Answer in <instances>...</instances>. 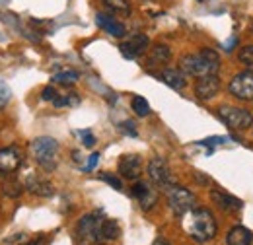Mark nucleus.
I'll return each instance as SVG.
<instances>
[{
	"mask_svg": "<svg viewBox=\"0 0 253 245\" xmlns=\"http://www.w3.org/2000/svg\"><path fill=\"white\" fill-rule=\"evenodd\" d=\"M2 175H4V173H2V171H0V177H2Z\"/></svg>",
	"mask_w": 253,
	"mask_h": 245,
	"instance_id": "37",
	"label": "nucleus"
},
{
	"mask_svg": "<svg viewBox=\"0 0 253 245\" xmlns=\"http://www.w3.org/2000/svg\"><path fill=\"white\" fill-rule=\"evenodd\" d=\"M94 245H103V244H94Z\"/></svg>",
	"mask_w": 253,
	"mask_h": 245,
	"instance_id": "38",
	"label": "nucleus"
},
{
	"mask_svg": "<svg viewBox=\"0 0 253 245\" xmlns=\"http://www.w3.org/2000/svg\"><path fill=\"white\" fill-rule=\"evenodd\" d=\"M57 95H59V93H57V90H55L53 86H47V88H43V92H41V97H43L45 101H53Z\"/></svg>",
	"mask_w": 253,
	"mask_h": 245,
	"instance_id": "31",
	"label": "nucleus"
},
{
	"mask_svg": "<svg viewBox=\"0 0 253 245\" xmlns=\"http://www.w3.org/2000/svg\"><path fill=\"white\" fill-rule=\"evenodd\" d=\"M148 45H150V39L144 33H134L130 39H126L119 45V51L125 59H136L148 49Z\"/></svg>",
	"mask_w": 253,
	"mask_h": 245,
	"instance_id": "10",
	"label": "nucleus"
},
{
	"mask_svg": "<svg viewBox=\"0 0 253 245\" xmlns=\"http://www.w3.org/2000/svg\"><path fill=\"white\" fill-rule=\"evenodd\" d=\"M183 226H185V232L199 244H207L216 236L214 216L207 208H193Z\"/></svg>",
	"mask_w": 253,
	"mask_h": 245,
	"instance_id": "2",
	"label": "nucleus"
},
{
	"mask_svg": "<svg viewBox=\"0 0 253 245\" xmlns=\"http://www.w3.org/2000/svg\"><path fill=\"white\" fill-rule=\"evenodd\" d=\"M80 103V97L76 95V93H68V95H64V97H55L53 99V105L55 107H64V105H78Z\"/></svg>",
	"mask_w": 253,
	"mask_h": 245,
	"instance_id": "25",
	"label": "nucleus"
},
{
	"mask_svg": "<svg viewBox=\"0 0 253 245\" xmlns=\"http://www.w3.org/2000/svg\"><path fill=\"white\" fill-rule=\"evenodd\" d=\"M30 148H32V154H33V158H35V162H37L43 169L51 171V169L57 167L59 142H57L55 138H51V136H39V138H35L32 144H30Z\"/></svg>",
	"mask_w": 253,
	"mask_h": 245,
	"instance_id": "3",
	"label": "nucleus"
},
{
	"mask_svg": "<svg viewBox=\"0 0 253 245\" xmlns=\"http://www.w3.org/2000/svg\"><path fill=\"white\" fill-rule=\"evenodd\" d=\"M97 162H99V154L95 152V154H92V156L88 158V163H86V171H92L95 165H97Z\"/></svg>",
	"mask_w": 253,
	"mask_h": 245,
	"instance_id": "33",
	"label": "nucleus"
},
{
	"mask_svg": "<svg viewBox=\"0 0 253 245\" xmlns=\"http://www.w3.org/2000/svg\"><path fill=\"white\" fill-rule=\"evenodd\" d=\"M168 203H169V208H171L173 214L185 216L195 208V203L197 201H195V195L191 191L173 185V187L168 189Z\"/></svg>",
	"mask_w": 253,
	"mask_h": 245,
	"instance_id": "4",
	"label": "nucleus"
},
{
	"mask_svg": "<svg viewBox=\"0 0 253 245\" xmlns=\"http://www.w3.org/2000/svg\"><path fill=\"white\" fill-rule=\"evenodd\" d=\"M234 45H236V37H232V39L226 43V51H228V53H230V51H234V49H232Z\"/></svg>",
	"mask_w": 253,
	"mask_h": 245,
	"instance_id": "35",
	"label": "nucleus"
},
{
	"mask_svg": "<svg viewBox=\"0 0 253 245\" xmlns=\"http://www.w3.org/2000/svg\"><path fill=\"white\" fill-rule=\"evenodd\" d=\"M228 138L226 136H212V138H205V140H201L199 144L201 146H218V144H224Z\"/></svg>",
	"mask_w": 253,
	"mask_h": 245,
	"instance_id": "28",
	"label": "nucleus"
},
{
	"mask_svg": "<svg viewBox=\"0 0 253 245\" xmlns=\"http://www.w3.org/2000/svg\"><path fill=\"white\" fill-rule=\"evenodd\" d=\"M252 31H253V24H252Z\"/></svg>",
	"mask_w": 253,
	"mask_h": 245,
	"instance_id": "39",
	"label": "nucleus"
},
{
	"mask_svg": "<svg viewBox=\"0 0 253 245\" xmlns=\"http://www.w3.org/2000/svg\"><path fill=\"white\" fill-rule=\"evenodd\" d=\"M22 245H45V238H37L33 242H28V244H22Z\"/></svg>",
	"mask_w": 253,
	"mask_h": 245,
	"instance_id": "34",
	"label": "nucleus"
},
{
	"mask_svg": "<svg viewBox=\"0 0 253 245\" xmlns=\"http://www.w3.org/2000/svg\"><path fill=\"white\" fill-rule=\"evenodd\" d=\"M10 95H12L10 88H8L6 84H2V82H0V107H4V105L10 101Z\"/></svg>",
	"mask_w": 253,
	"mask_h": 245,
	"instance_id": "29",
	"label": "nucleus"
},
{
	"mask_svg": "<svg viewBox=\"0 0 253 245\" xmlns=\"http://www.w3.org/2000/svg\"><path fill=\"white\" fill-rule=\"evenodd\" d=\"M169 59H171L169 47H166V45H156V47H152V51H150L148 66H162V64L169 62Z\"/></svg>",
	"mask_w": 253,
	"mask_h": 245,
	"instance_id": "20",
	"label": "nucleus"
},
{
	"mask_svg": "<svg viewBox=\"0 0 253 245\" xmlns=\"http://www.w3.org/2000/svg\"><path fill=\"white\" fill-rule=\"evenodd\" d=\"M24 183L20 181V179H16V177H12V173H8L6 175V179L2 181V193L8 197V199H18L22 193H24Z\"/></svg>",
	"mask_w": 253,
	"mask_h": 245,
	"instance_id": "19",
	"label": "nucleus"
},
{
	"mask_svg": "<svg viewBox=\"0 0 253 245\" xmlns=\"http://www.w3.org/2000/svg\"><path fill=\"white\" fill-rule=\"evenodd\" d=\"M228 90H230L232 95H236L238 99H246V101L253 99V74L250 70L236 74V76L230 80Z\"/></svg>",
	"mask_w": 253,
	"mask_h": 245,
	"instance_id": "8",
	"label": "nucleus"
},
{
	"mask_svg": "<svg viewBox=\"0 0 253 245\" xmlns=\"http://www.w3.org/2000/svg\"><path fill=\"white\" fill-rule=\"evenodd\" d=\"M220 90V78L218 74H211V76H203L199 78V82L195 84V95L203 101L212 99Z\"/></svg>",
	"mask_w": 253,
	"mask_h": 245,
	"instance_id": "12",
	"label": "nucleus"
},
{
	"mask_svg": "<svg viewBox=\"0 0 253 245\" xmlns=\"http://www.w3.org/2000/svg\"><path fill=\"white\" fill-rule=\"evenodd\" d=\"M76 80H78V72H74V70H64V72H59L53 76V82H57V84H74Z\"/></svg>",
	"mask_w": 253,
	"mask_h": 245,
	"instance_id": "24",
	"label": "nucleus"
},
{
	"mask_svg": "<svg viewBox=\"0 0 253 245\" xmlns=\"http://www.w3.org/2000/svg\"><path fill=\"white\" fill-rule=\"evenodd\" d=\"M99 226L101 220L97 214H86L78 220L76 226V240L80 245H94L99 240Z\"/></svg>",
	"mask_w": 253,
	"mask_h": 245,
	"instance_id": "6",
	"label": "nucleus"
},
{
	"mask_svg": "<svg viewBox=\"0 0 253 245\" xmlns=\"http://www.w3.org/2000/svg\"><path fill=\"white\" fill-rule=\"evenodd\" d=\"M119 173H121L125 179H130V181L138 179L140 173H142V162H140V158L134 156V154L123 156V158L119 160Z\"/></svg>",
	"mask_w": 253,
	"mask_h": 245,
	"instance_id": "13",
	"label": "nucleus"
},
{
	"mask_svg": "<svg viewBox=\"0 0 253 245\" xmlns=\"http://www.w3.org/2000/svg\"><path fill=\"white\" fill-rule=\"evenodd\" d=\"M130 195L138 201V204H140L142 210H150V208L158 203V193H156V189H154L152 185L144 183V181H136V183L132 185Z\"/></svg>",
	"mask_w": 253,
	"mask_h": 245,
	"instance_id": "9",
	"label": "nucleus"
},
{
	"mask_svg": "<svg viewBox=\"0 0 253 245\" xmlns=\"http://www.w3.org/2000/svg\"><path fill=\"white\" fill-rule=\"evenodd\" d=\"M80 134H82V142H84V146H86V148H92V146L95 144L94 134H92L90 130H82Z\"/></svg>",
	"mask_w": 253,
	"mask_h": 245,
	"instance_id": "30",
	"label": "nucleus"
},
{
	"mask_svg": "<svg viewBox=\"0 0 253 245\" xmlns=\"http://www.w3.org/2000/svg\"><path fill=\"white\" fill-rule=\"evenodd\" d=\"M211 199L214 201V204L224 210V212H234V210H240L242 208V203L230 195H224L220 191H211Z\"/></svg>",
	"mask_w": 253,
	"mask_h": 245,
	"instance_id": "17",
	"label": "nucleus"
},
{
	"mask_svg": "<svg viewBox=\"0 0 253 245\" xmlns=\"http://www.w3.org/2000/svg\"><path fill=\"white\" fill-rule=\"evenodd\" d=\"M148 175H150L152 183H156L158 187L166 189V191L175 185L173 175H171L168 163H166L162 158H152V160L148 162Z\"/></svg>",
	"mask_w": 253,
	"mask_h": 245,
	"instance_id": "7",
	"label": "nucleus"
},
{
	"mask_svg": "<svg viewBox=\"0 0 253 245\" xmlns=\"http://www.w3.org/2000/svg\"><path fill=\"white\" fill-rule=\"evenodd\" d=\"M160 80H162L164 84H168L169 88H173V90H183L185 84H187L185 74H183L181 70H175V68H166V70L160 74Z\"/></svg>",
	"mask_w": 253,
	"mask_h": 245,
	"instance_id": "18",
	"label": "nucleus"
},
{
	"mask_svg": "<svg viewBox=\"0 0 253 245\" xmlns=\"http://www.w3.org/2000/svg\"><path fill=\"white\" fill-rule=\"evenodd\" d=\"M99 177H101L105 183L111 185L113 189H117V191H121V189H123V183H121V179H119V177H115V175H111V173H101Z\"/></svg>",
	"mask_w": 253,
	"mask_h": 245,
	"instance_id": "26",
	"label": "nucleus"
},
{
	"mask_svg": "<svg viewBox=\"0 0 253 245\" xmlns=\"http://www.w3.org/2000/svg\"><path fill=\"white\" fill-rule=\"evenodd\" d=\"M24 163V154L20 152L16 146H8L0 150V171L2 173H14L20 169V165Z\"/></svg>",
	"mask_w": 253,
	"mask_h": 245,
	"instance_id": "11",
	"label": "nucleus"
},
{
	"mask_svg": "<svg viewBox=\"0 0 253 245\" xmlns=\"http://www.w3.org/2000/svg\"><path fill=\"white\" fill-rule=\"evenodd\" d=\"M119 128L125 132V134H130V136H136V128H134V122L132 121H125L119 124Z\"/></svg>",
	"mask_w": 253,
	"mask_h": 245,
	"instance_id": "32",
	"label": "nucleus"
},
{
	"mask_svg": "<svg viewBox=\"0 0 253 245\" xmlns=\"http://www.w3.org/2000/svg\"><path fill=\"white\" fill-rule=\"evenodd\" d=\"M103 6L113 12V14H119V16H128L130 14V4L128 0H101Z\"/></svg>",
	"mask_w": 253,
	"mask_h": 245,
	"instance_id": "22",
	"label": "nucleus"
},
{
	"mask_svg": "<svg viewBox=\"0 0 253 245\" xmlns=\"http://www.w3.org/2000/svg\"><path fill=\"white\" fill-rule=\"evenodd\" d=\"M130 105H132V111H134L138 117H146V115L150 113V105H148V101H146L142 95H134L132 101H130Z\"/></svg>",
	"mask_w": 253,
	"mask_h": 245,
	"instance_id": "23",
	"label": "nucleus"
},
{
	"mask_svg": "<svg viewBox=\"0 0 253 245\" xmlns=\"http://www.w3.org/2000/svg\"><path fill=\"white\" fill-rule=\"evenodd\" d=\"M95 22H97V26H99L101 30H105L111 37H125L126 35L125 26H123L121 22H117L115 18L107 16V14H97V16H95Z\"/></svg>",
	"mask_w": 253,
	"mask_h": 245,
	"instance_id": "15",
	"label": "nucleus"
},
{
	"mask_svg": "<svg viewBox=\"0 0 253 245\" xmlns=\"http://www.w3.org/2000/svg\"><path fill=\"white\" fill-rule=\"evenodd\" d=\"M218 68H220V57L214 49H201L197 55H185L179 61V70L195 78L218 74Z\"/></svg>",
	"mask_w": 253,
	"mask_h": 245,
	"instance_id": "1",
	"label": "nucleus"
},
{
	"mask_svg": "<svg viewBox=\"0 0 253 245\" xmlns=\"http://www.w3.org/2000/svg\"><path fill=\"white\" fill-rule=\"evenodd\" d=\"M152 245H169V242H168V240H164V238H158Z\"/></svg>",
	"mask_w": 253,
	"mask_h": 245,
	"instance_id": "36",
	"label": "nucleus"
},
{
	"mask_svg": "<svg viewBox=\"0 0 253 245\" xmlns=\"http://www.w3.org/2000/svg\"><path fill=\"white\" fill-rule=\"evenodd\" d=\"M253 234L246 226H236L226 234V245H252Z\"/></svg>",
	"mask_w": 253,
	"mask_h": 245,
	"instance_id": "16",
	"label": "nucleus"
},
{
	"mask_svg": "<svg viewBox=\"0 0 253 245\" xmlns=\"http://www.w3.org/2000/svg\"><path fill=\"white\" fill-rule=\"evenodd\" d=\"M240 61L246 62V64H253V45H248V47H242L240 51Z\"/></svg>",
	"mask_w": 253,
	"mask_h": 245,
	"instance_id": "27",
	"label": "nucleus"
},
{
	"mask_svg": "<svg viewBox=\"0 0 253 245\" xmlns=\"http://www.w3.org/2000/svg\"><path fill=\"white\" fill-rule=\"evenodd\" d=\"M24 187L33 193V195H37V197H53L55 195V187L53 183H49L47 179H41V177H37V175H28V179H26V183Z\"/></svg>",
	"mask_w": 253,
	"mask_h": 245,
	"instance_id": "14",
	"label": "nucleus"
},
{
	"mask_svg": "<svg viewBox=\"0 0 253 245\" xmlns=\"http://www.w3.org/2000/svg\"><path fill=\"white\" fill-rule=\"evenodd\" d=\"M218 117L230 130H246L253 124V115L242 107H228L222 105L218 109Z\"/></svg>",
	"mask_w": 253,
	"mask_h": 245,
	"instance_id": "5",
	"label": "nucleus"
},
{
	"mask_svg": "<svg viewBox=\"0 0 253 245\" xmlns=\"http://www.w3.org/2000/svg\"><path fill=\"white\" fill-rule=\"evenodd\" d=\"M119 236H121V228H119L117 220H111V218L101 220V226H99V238H103V240H117Z\"/></svg>",
	"mask_w": 253,
	"mask_h": 245,
	"instance_id": "21",
	"label": "nucleus"
}]
</instances>
